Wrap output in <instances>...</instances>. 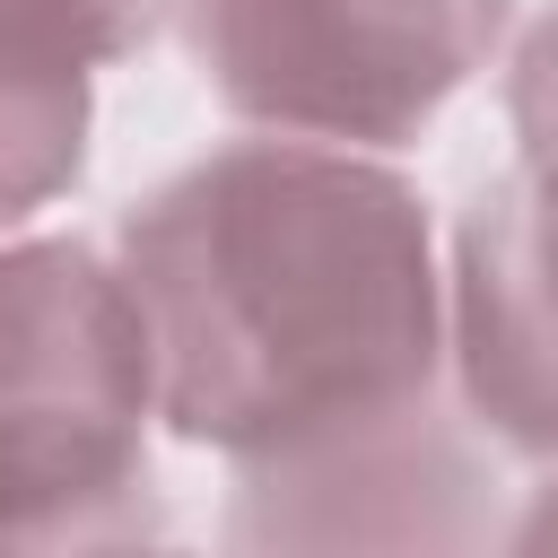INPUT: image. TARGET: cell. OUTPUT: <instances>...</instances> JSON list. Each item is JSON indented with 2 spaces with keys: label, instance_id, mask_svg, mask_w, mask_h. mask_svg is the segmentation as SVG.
I'll return each mask as SVG.
<instances>
[{
  "label": "cell",
  "instance_id": "cell-1",
  "mask_svg": "<svg viewBox=\"0 0 558 558\" xmlns=\"http://www.w3.org/2000/svg\"><path fill=\"white\" fill-rule=\"evenodd\" d=\"M122 279L157 357V418L218 445L244 497L436 427L445 288L392 166L235 140L122 218Z\"/></svg>",
  "mask_w": 558,
  "mask_h": 558
},
{
  "label": "cell",
  "instance_id": "cell-2",
  "mask_svg": "<svg viewBox=\"0 0 558 558\" xmlns=\"http://www.w3.org/2000/svg\"><path fill=\"white\" fill-rule=\"evenodd\" d=\"M157 357L131 279L35 235L0 253V549H131L157 541L148 488Z\"/></svg>",
  "mask_w": 558,
  "mask_h": 558
},
{
  "label": "cell",
  "instance_id": "cell-3",
  "mask_svg": "<svg viewBox=\"0 0 558 558\" xmlns=\"http://www.w3.org/2000/svg\"><path fill=\"white\" fill-rule=\"evenodd\" d=\"M514 0H183L227 113L279 140L401 148L497 52Z\"/></svg>",
  "mask_w": 558,
  "mask_h": 558
},
{
  "label": "cell",
  "instance_id": "cell-4",
  "mask_svg": "<svg viewBox=\"0 0 558 558\" xmlns=\"http://www.w3.org/2000/svg\"><path fill=\"white\" fill-rule=\"evenodd\" d=\"M453 375L471 418L558 462V183L497 174L453 227Z\"/></svg>",
  "mask_w": 558,
  "mask_h": 558
},
{
  "label": "cell",
  "instance_id": "cell-5",
  "mask_svg": "<svg viewBox=\"0 0 558 558\" xmlns=\"http://www.w3.org/2000/svg\"><path fill=\"white\" fill-rule=\"evenodd\" d=\"M87 78H0V227L61 201L87 166Z\"/></svg>",
  "mask_w": 558,
  "mask_h": 558
},
{
  "label": "cell",
  "instance_id": "cell-6",
  "mask_svg": "<svg viewBox=\"0 0 558 558\" xmlns=\"http://www.w3.org/2000/svg\"><path fill=\"white\" fill-rule=\"evenodd\" d=\"M157 0H0V78H87L140 52Z\"/></svg>",
  "mask_w": 558,
  "mask_h": 558
},
{
  "label": "cell",
  "instance_id": "cell-7",
  "mask_svg": "<svg viewBox=\"0 0 558 558\" xmlns=\"http://www.w3.org/2000/svg\"><path fill=\"white\" fill-rule=\"evenodd\" d=\"M506 122H514V148L541 183H558V9L514 44V70H506Z\"/></svg>",
  "mask_w": 558,
  "mask_h": 558
},
{
  "label": "cell",
  "instance_id": "cell-8",
  "mask_svg": "<svg viewBox=\"0 0 558 558\" xmlns=\"http://www.w3.org/2000/svg\"><path fill=\"white\" fill-rule=\"evenodd\" d=\"M514 541H523V549H549V541H558V480H549V497L523 514V532H514Z\"/></svg>",
  "mask_w": 558,
  "mask_h": 558
}]
</instances>
